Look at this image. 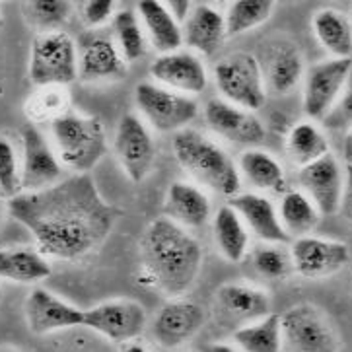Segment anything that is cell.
Here are the masks:
<instances>
[{
    "mask_svg": "<svg viewBox=\"0 0 352 352\" xmlns=\"http://www.w3.org/2000/svg\"><path fill=\"white\" fill-rule=\"evenodd\" d=\"M140 119L152 131L162 135H177L193 123L199 115V103L195 98L168 90L156 82H138L135 88Z\"/></svg>",
    "mask_w": 352,
    "mask_h": 352,
    "instance_id": "cell-7",
    "label": "cell"
},
{
    "mask_svg": "<svg viewBox=\"0 0 352 352\" xmlns=\"http://www.w3.org/2000/svg\"><path fill=\"white\" fill-rule=\"evenodd\" d=\"M0 300H2V290H0Z\"/></svg>",
    "mask_w": 352,
    "mask_h": 352,
    "instance_id": "cell-49",
    "label": "cell"
},
{
    "mask_svg": "<svg viewBox=\"0 0 352 352\" xmlns=\"http://www.w3.org/2000/svg\"><path fill=\"white\" fill-rule=\"evenodd\" d=\"M51 140L63 168L72 173H90L107 154L105 125L94 115H60L51 123Z\"/></svg>",
    "mask_w": 352,
    "mask_h": 352,
    "instance_id": "cell-4",
    "label": "cell"
},
{
    "mask_svg": "<svg viewBox=\"0 0 352 352\" xmlns=\"http://www.w3.org/2000/svg\"><path fill=\"white\" fill-rule=\"evenodd\" d=\"M212 238L228 263H241L250 251V230L230 205L220 206L212 216Z\"/></svg>",
    "mask_w": 352,
    "mask_h": 352,
    "instance_id": "cell-27",
    "label": "cell"
},
{
    "mask_svg": "<svg viewBox=\"0 0 352 352\" xmlns=\"http://www.w3.org/2000/svg\"><path fill=\"white\" fill-rule=\"evenodd\" d=\"M311 30L331 58H352V22L346 14L321 8L311 18Z\"/></svg>",
    "mask_w": 352,
    "mask_h": 352,
    "instance_id": "cell-29",
    "label": "cell"
},
{
    "mask_svg": "<svg viewBox=\"0 0 352 352\" xmlns=\"http://www.w3.org/2000/svg\"><path fill=\"white\" fill-rule=\"evenodd\" d=\"M171 150L179 168L189 173L199 187L203 185L228 199L239 193L241 175L238 162L214 138L197 129H185L173 135Z\"/></svg>",
    "mask_w": 352,
    "mask_h": 352,
    "instance_id": "cell-3",
    "label": "cell"
},
{
    "mask_svg": "<svg viewBox=\"0 0 352 352\" xmlns=\"http://www.w3.org/2000/svg\"><path fill=\"white\" fill-rule=\"evenodd\" d=\"M78 14L86 28L98 30L105 23L113 22L117 8H115L113 0H88V2H80Z\"/></svg>",
    "mask_w": 352,
    "mask_h": 352,
    "instance_id": "cell-39",
    "label": "cell"
},
{
    "mask_svg": "<svg viewBox=\"0 0 352 352\" xmlns=\"http://www.w3.org/2000/svg\"><path fill=\"white\" fill-rule=\"evenodd\" d=\"M263 74L269 90L278 96L290 94L306 76L302 51L292 41H276L269 51Z\"/></svg>",
    "mask_w": 352,
    "mask_h": 352,
    "instance_id": "cell-25",
    "label": "cell"
},
{
    "mask_svg": "<svg viewBox=\"0 0 352 352\" xmlns=\"http://www.w3.org/2000/svg\"><path fill=\"white\" fill-rule=\"evenodd\" d=\"M121 352H152L148 349L146 344H142V342L133 341V342H126V344H121Z\"/></svg>",
    "mask_w": 352,
    "mask_h": 352,
    "instance_id": "cell-45",
    "label": "cell"
},
{
    "mask_svg": "<svg viewBox=\"0 0 352 352\" xmlns=\"http://www.w3.org/2000/svg\"><path fill=\"white\" fill-rule=\"evenodd\" d=\"M137 16L146 35L148 45L158 55L179 51L183 47V25L168 8L166 2L142 0L137 4Z\"/></svg>",
    "mask_w": 352,
    "mask_h": 352,
    "instance_id": "cell-23",
    "label": "cell"
},
{
    "mask_svg": "<svg viewBox=\"0 0 352 352\" xmlns=\"http://www.w3.org/2000/svg\"><path fill=\"white\" fill-rule=\"evenodd\" d=\"M115 158L126 179L142 183L150 175L156 160V146L150 126L140 115L126 113L119 119L113 137Z\"/></svg>",
    "mask_w": 352,
    "mask_h": 352,
    "instance_id": "cell-10",
    "label": "cell"
},
{
    "mask_svg": "<svg viewBox=\"0 0 352 352\" xmlns=\"http://www.w3.org/2000/svg\"><path fill=\"white\" fill-rule=\"evenodd\" d=\"M274 12L273 0H236L224 14L228 37H238L271 20Z\"/></svg>",
    "mask_w": 352,
    "mask_h": 352,
    "instance_id": "cell-33",
    "label": "cell"
},
{
    "mask_svg": "<svg viewBox=\"0 0 352 352\" xmlns=\"http://www.w3.org/2000/svg\"><path fill=\"white\" fill-rule=\"evenodd\" d=\"M201 352H241V351H239L234 342H232V344H230V342H210V344L203 346Z\"/></svg>",
    "mask_w": 352,
    "mask_h": 352,
    "instance_id": "cell-43",
    "label": "cell"
},
{
    "mask_svg": "<svg viewBox=\"0 0 352 352\" xmlns=\"http://www.w3.org/2000/svg\"><path fill=\"white\" fill-rule=\"evenodd\" d=\"M69 109V96L65 88H37L25 102V115L34 123H53Z\"/></svg>",
    "mask_w": 352,
    "mask_h": 352,
    "instance_id": "cell-36",
    "label": "cell"
},
{
    "mask_svg": "<svg viewBox=\"0 0 352 352\" xmlns=\"http://www.w3.org/2000/svg\"><path fill=\"white\" fill-rule=\"evenodd\" d=\"M216 307L230 321L239 323V327L271 316L273 298L271 294L250 283H226L216 290Z\"/></svg>",
    "mask_w": 352,
    "mask_h": 352,
    "instance_id": "cell-20",
    "label": "cell"
},
{
    "mask_svg": "<svg viewBox=\"0 0 352 352\" xmlns=\"http://www.w3.org/2000/svg\"><path fill=\"white\" fill-rule=\"evenodd\" d=\"M146 309L135 300H109L84 309V327L117 344L137 341L146 329Z\"/></svg>",
    "mask_w": 352,
    "mask_h": 352,
    "instance_id": "cell-11",
    "label": "cell"
},
{
    "mask_svg": "<svg viewBox=\"0 0 352 352\" xmlns=\"http://www.w3.org/2000/svg\"><path fill=\"white\" fill-rule=\"evenodd\" d=\"M298 182L321 214L331 216L341 210L344 171L333 154L302 168L298 171Z\"/></svg>",
    "mask_w": 352,
    "mask_h": 352,
    "instance_id": "cell-18",
    "label": "cell"
},
{
    "mask_svg": "<svg viewBox=\"0 0 352 352\" xmlns=\"http://www.w3.org/2000/svg\"><path fill=\"white\" fill-rule=\"evenodd\" d=\"M8 212L32 234L35 248L57 261H78L100 250L119 218L90 173H72L49 189L18 195L8 201Z\"/></svg>",
    "mask_w": 352,
    "mask_h": 352,
    "instance_id": "cell-1",
    "label": "cell"
},
{
    "mask_svg": "<svg viewBox=\"0 0 352 352\" xmlns=\"http://www.w3.org/2000/svg\"><path fill=\"white\" fill-rule=\"evenodd\" d=\"M234 344L241 352H283V325L280 316H267V318L253 321L234 331L232 337Z\"/></svg>",
    "mask_w": 352,
    "mask_h": 352,
    "instance_id": "cell-32",
    "label": "cell"
},
{
    "mask_svg": "<svg viewBox=\"0 0 352 352\" xmlns=\"http://www.w3.org/2000/svg\"><path fill=\"white\" fill-rule=\"evenodd\" d=\"M113 34L115 43L119 47L121 55L131 65L146 53V35L142 30V23L138 20L135 10H117L113 16Z\"/></svg>",
    "mask_w": 352,
    "mask_h": 352,
    "instance_id": "cell-34",
    "label": "cell"
},
{
    "mask_svg": "<svg viewBox=\"0 0 352 352\" xmlns=\"http://www.w3.org/2000/svg\"><path fill=\"white\" fill-rule=\"evenodd\" d=\"M22 195V162L8 138L0 137V199L12 201Z\"/></svg>",
    "mask_w": 352,
    "mask_h": 352,
    "instance_id": "cell-38",
    "label": "cell"
},
{
    "mask_svg": "<svg viewBox=\"0 0 352 352\" xmlns=\"http://www.w3.org/2000/svg\"><path fill=\"white\" fill-rule=\"evenodd\" d=\"M205 123L216 137L234 146L257 148L265 140L261 119L248 109H241L222 98H214L205 105Z\"/></svg>",
    "mask_w": 352,
    "mask_h": 352,
    "instance_id": "cell-15",
    "label": "cell"
},
{
    "mask_svg": "<svg viewBox=\"0 0 352 352\" xmlns=\"http://www.w3.org/2000/svg\"><path fill=\"white\" fill-rule=\"evenodd\" d=\"M290 257L294 273L302 278L318 280L341 273L351 263V248L339 239L304 236L292 241Z\"/></svg>",
    "mask_w": 352,
    "mask_h": 352,
    "instance_id": "cell-12",
    "label": "cell"
},
{
    "mask_svg": "<svg viewBox=\"0 0 352 352\" xmlns=\"http://www.w3.org/2000/svg\"><path fill=\"white\" fill-rule=\"evenodd\" d=\"M238 170L241 177L263 193H273L283 197L288 191V182L283 164L271 152L261 148H248L239 154Z\"/></svg>",
    "mask_w": 352,
    "mask_h": 352,
    "instance_id": "cell-26",
    "label": "cell"
},
{
    "mask_svg": "<svg viewBox=\"0 0 352 352\" xmlns=\"http://www.w3.org/2000/svg\"><path fill=\"white\" fill-rule=\"evenodd\" d=\"M137 280L142 288L182 298L197 283L203 269V245L189 230L162 214L142 232L138 243Z\"/></svg>",
    "mask_w": 352,
    "mask_h": 352,
    "instance_id": "cell-2",
    "label": "cell"
},
{
    "mask_svg": "<svg viewBox=\"0 0 352 352\" xmlns=\"http://www.w3.org/2000/svg\"><path fill=\"white\" fill-rule=\"evenodd\" d=\"M72 6L65 0H32L23 2L22 14L25 22L35 28L39 34L58 32L60 25L69 20Z\"/></svg>",
    "mask_w": 352,
    "mask_h": 352,
    "instance_id": "cell-35",
    "label": "cell"
},
{
    "mask_svg": "<svg viewBox=\"0 0 352 352\" xmlns=\"http://www.w3.org/2000/svg\"><path fill=\"white\" fill-rule=\"evenodd\" d=\"M63 164L53 144L30 125L22 133V193H37L63 182Z\"/></svg>",
    "mask_w": 352,
    "mask_h": 352,
    "instance_id": "cell-13",
    "label": "cell"
},
{
    "mask_svg": "<svg viewBox=\"0 0 352 352\" xmlns=\"http://www.w3.org/2000/svg\"><path fill=\"white\" fill-rule=\"evenodd\" d=\"M2 222H4V206H2V199H0V228H2Z\"/></svg>",
    "mask_w": 352,
    "mask_h": 352,
    "instance_id": "cell-47",
    "label": "cell"
},
{
    "mask_svg": "<svg viewBox=\"0 0 352 352\" xmlns=\"http://www.w3.org/2000/svg\"><path fill=\"white\" fill-rule=\"evenodd\" d=\"M148 72L152 82L189 98L203 94L208 86V72L205 63L193 51H185V49L158 55L150 63Z\"/></svg>",
    "mask_w": 352,
    "mask_h": 352,
    "instance_id": "cell-16",
    "label": "cell"
},
{
    "mask_svg": "<svg viewBox=\"0 0 352 352\" xmlns=\"http://www.w3.org/2000/svg\"><path fill=\"white\" fill-rule=\"evenodd\" d=\"M276 208L284 232L296 239L311 236L321 218L318 206L314 205V201L302 189H288L280 197V203Z\"/></svg>",
    "mask_w": 352,
    "mask_h": 352,
    "instance_id": "cell-30",
    "label": "cell"
},
{
    "mask_svg": "<svg viewBox=\"0 0 352 352\" xmlns=\"http://www.w3.org/2000/svg\"><path fill=\"white\" fill-rule=\"evenodd\" d=\"M286 154L300 170L331 154L329 140L323 129L314 121L296 123L286 137Z\"/></svg>",
    "mask_w": 352,
    "mask_h": 352,
    "instance_id": "cell-31",
    "label": "cell"
},
{
    "mask_svg": "<svg viewBox=\"0 0 352 352\" xmlns=\"http://www.w3.org/2000/svg\"><path fill=\"white\" fill-rule=\"evenodd\" d=\"M339 214L352 224V166H346V170H344V191H342Z\"/></svg>",
    "mask_w": 352,
    "mask_h": 352,
    "instance_id": "cell-41",
    "label": "cell"
},
{
    "mask_svg": "<svg viewBox=\"0 0 352 352\" xmlns=\"http://www.w3.org/2000/svg\"><path fill=\"white\" fill-rule=\"evenodd\" d=\"M0 352H22V351H18V349H14V346H0Z\"/></svg>",
    "mask_w": 352,
    "mask_h": 352,
    "instance_id": "cell-46",
    "label": "cell"
},
{
    "mask_svg": "<svg viewBox=\"0 0 352 352\" xmlns=\"http://www.w3.org/2000/svg\"><path fill=\"white\" fill-rule=\"evenodd\" d=\"M166 4H168V8L173 14V18L182 23V25L189 18L191 10H193V4L191 2H185V0H179V2H166Z\"/></svg>",
    "mask_w": 352,
    "mask_h": 352,
    "instance_id": "cell-42",
    "label": "cell"
},
{
    "mask_svg": "<svg viewBox=\"0 0 352 352\" xmlns=\"http://www.w3.org/2000/svg\"><path fill=\"white\" fill-rule=\"evenodd\" d=\"M28 76L35 88H67L78 80V45L67 32L37 34L30 49Z\"/></svg>",
    "mask_w": 352,
    "mask_h": 352,
    "instance_id": "cell-5",
    "label": "cell"
},
{
    "mask_svg": "<svg viewBox=\"0 0 352 352\" xmlns=\"http://www.w3.org/2000/svg\"><path fill=\"white\" fill-rule=\"evenodd\" d=\"M253 267L269 280H283L294 273L290 250H284L283 245H273V243H265L259 250H255Z\"/></svg>",
    "mask_w": 352,
    "mask_h": 352,
    "instance_id": "cell-37",
    "label": "cell"
},
{
    "mask_svg": "<svg viewBox=\"0 0 352 352\" xmlns=\"http://www.w3.org/2000/svg\"><path fill=\"white\" fill-rule=\"evenodd\" d=\"M126 72L129 63L111 37L96 35L78 47V80L82 82H119L125 78Z\"/></svg>",
    "mask_w": 352,
    "mask_h": 352,
    "instance_id": "cell-19",
    "label": "cell"
},
{
    "mask_svg": "<svg viewBox=\"0 0 352 352\" xmlns=\"http://www.w3.org/2000/svg\"><path fill=\"white\" fill-rule=\"evenodd\" d=\"M228 39L224 14L208 4H197L183 22V45L195 55H212Z\"/></svg>",
    "mask_w": 352,
    "mask_h": 352,
    "instance_id": "cell-24",
    "label": "cell"
},
{
    "mask_svg": "<svg viewBox=\"0 0 352 352\" xmlns=\"http://www.w3.org/2000/svg\"><path fill=\"white\" fill-rule=\"evenodd\" d=\"M206 314L201 304L185 298H171L152 319V337L160 346L173 351L189 342L203 329Z\"/></svg>",
    "mask_w": 352,
    "mask_h": 352,
    "instance_id": "cell-14",
    "label": "cell"
},
{
    "mask_svg": "<svg viewBox=\"0 0 352 352\" xmlns=\"http://www.w3.org/2000/svg\"><path fill=\"white\" fill-rule=\"evenodd\" d=\"M351 72L352 58H325L306 70L302 107L309 121L323 123L342 96Z\"/></svg>",
    "mask_w": 352,
    "mask_h": 352,
    "instance_id": "cell-9",
    "label": "cell"
},
{
    "mask_svg": "<svg viewBox=\"0 0 352 352\" xmlns=\"http://www.w3.org/2000/svg\"><path fill=\"white\" fill-rule=\"evenodd\" d=\"M53 273L51 263L37 248H2L0 278L18 284H35Z\"/></svg>",
    "mask_w": 352,
    "mask_h": 352,
    "instance_id": "cell-28",
    "label": "cell"
},
{
    "mask_svg": "<svg viewBox=\"0 0 352 352\" xmlns=\"http://www.w3.org/2000/svg\"><path fill=\"white\" fill-rule=\"evenodd\" d=\"M342 156L346 166H352V129L346 131V137H344V144H342Z\"/></svg>",
    "mask_w": 352,
    "mask_h": 352,
    "instance_id": "cell-44",
    "label": "cell"
},
{
    "mask_svg": "<svg viewBox=\"0 0 352 352\" xmlns=\"http://www.w3.org/2000/svg\"><path fill=\"white\" fill-rule=\"evenodd\" d=\"M323 126H327L331 131H351L352 129V72L337 105L323 119Z\"/></svg>",
    "mask_w": 352,
    "mask_h": 352,
    "instance_id": "cell-40",
    "label": "cell"
},
{
    "mask_svg": "<svg viewBox=\"0 0 352 352\" xmlns=\"http://www.w3.org/2000/svg\"><path fill=\"white\" fill-rule=\"evenodd\" d=\"M284 346L290 352H339V337L318 306L304 302L280 314Z\"/></svg>",
    "mask_w": 352,
    "mask_h": 352,
    "instance_id": "cell-8",
    "label": "cell"
},
{
    "mask_svg": "<svg viewBox=\"0 0 352 352\" xmlns=\"http://www.w3.org/2000/svg\"><path fill=\"white\" fill-rule=\"evenodd\" d=\"M228 205L238 212L248 230L253 232L265 243L283 245L290 239V236L284 232L283 224H280L278 208L263 193H253V191L241 193L239 191L236 197L228 199Z\"/></svg>",
    "mask_w": 352,
    "mask_h": 352,
    "instance_id": "cell-21",
    "label": "cell"
},
{
    "mask_svg": "<svg viewBox=\"0 0 352 352\" xmlns=\"http://www.w3.org/2000/svg\"><path fill=\"white\" fill-rule=\"evenodd\" d=\"M23 314L28 327L34 335H49L57 331L84 327V309L57 294L49 292L47 288H34L23 304Z\"/></svg>",
    "mask_w": 352,
    "mask_h": 352,
    "instance_id": "cell-17",
    "label": "cell"
},
{
    "mask_svg": "<svg viewBox=\"0 0 352 352\" xmlns=\"http://www.w3.org/2000/svg\"><path fill=\"white\" fill-rule=\"evenodd\" d=\"M4 28V18H2V14H0V30Z\"/></svg>",
    "mask_w": 352,
    "mask_h": 352,
    "instance_id": "cell-48",
    "label": "cell"
},
{
    "mask_svg": "<svg viewBox=\"0 0 352 352\" xmlns=\"http://www.w3.org/2000/svg\"><path fill=\"white\" fill-rule=\"evenodd\" d=\"M164 216L185 230H199L212 216V201L197 183L173 182L164 201Z\"/></svg>",
    "mask_w": 352,
    "mask_h": 352,
    "instance_id": "cell-22",
    "label": "cell"
},
{
    "mask_svg": "<svg viewBox=\"0 0 352 352\" xmlns=\"http://www.w3.org/2000/svg\"><path fill=\"white\" fill-rule=\"evenodd\" d=\"M212 78L222 100L248 109L251 113L259 111L267 102V82L261 65L255 55L238 51L220 58L214 65Z\"/></svg>",
    "mask_w": 352,
    "mask_h": 352,
    "instance_id": "cell-6",
    "label": "cell"
}]
</instances>
